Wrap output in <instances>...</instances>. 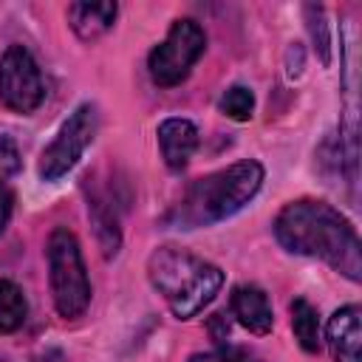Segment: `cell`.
Returning <instances> with one entry per match:
<instances>
[{
	"label": "cell",
	"mask_w": 362,
	"mask_h": 362,
	"mask_svg": "<svg viewBox=\"0 0 362 362\" xmlns=\"http://www.w3.org/2000/svg\"><path fill=\"white\" fill-rule=\"evenodd\" d=\"M274 238L291 255L320 257L351 283L362 280V243L356 226L331 204L300 198L274 218Z\"/></svg>",
	"instance_id": "6da1fadb"
},
{
	"label": "cell",
	"mask_w": 362,
	"mask_h": 362,
	"mask_svg": "<svg viewBox=\"0 0 362 362\" xmlns=\"http://www.w3.org/2000/svg\"><path fill=\"white\" fill-rule=\"evenodd\" d=\"M263 164L255 158H243L223 170L201 175L187 187L184 198L167 215V223L178 229H198L226 221L257 195V189L263 187Z\"/></svg>",
	"instance_id": "7a4b0ae2"
},
{
	"label": "cell",
	"mask_w": 362,
	"mask_h": 362,
	"mask_svg": "<svg viewBox=\"0 0 362 362\" xmlns=\"http://www.w3.org/2000/svg\"><path fill=\"white\" fill-rule=\"evenodd\" d=\"M147 277L178 320L201 314L223 286V272L215 263L178 246H158L147 260Z\"/></svg>",
	"instance_id": "3957f363"
},
{
	"label": "cell",
	"mask_w": 362,
	"mask_h": 362,
	"mask_svg": "<svg viewBox=\"0 0 362 362\" xmlns=\"http://www.w3.org/2000/svg\"><path fill=\"white\" fill-rule=\"evenodd\" d=\"M45 255H48V280H51L57 314L65 320L85 314L90 303V277H88L76 235L68 226H57L48 235Z\"/></svg>",
	"instance_id": "277c9868"
},
{
	"label": "cell",
	"mask_w": 362,
	"mask_h": 362,
	"mask_svg": "<svg viewBox=\"0 0 362 362\" xmlns=\"http://www.w3.org/2000/svg\"><path fill=\"white\" fill-rule=\"evenodd\" d=\"M204 48H206V34L204 28L189 20V17H181L170 25L164 42H158L150 57H147V71H150V79L158 85V88H175L181 85L192 65L204 57Z\"/></svg>",
	"instance_id": "5b68a950"
},
{
	"label": "cell",
	"mask_w": 362,
	"mask_h": 362,
	"mask_svg": "<svg viewBox=\"0 0 362 362\" xmlns=\"http://www.w3.org/2000/svg\"><path fill=\"white\" fill-rule=\"evenodd\" d=\"M99 130V110L93 102H82L74 107V113L62 122L59 133L54 136V141L42 150L37 173L42 181H59L68 170L76 167V161L82 158V153L90 147L93 136Z\"/></svg>",
	"instance_id": "8992f818"
},
{
	"label": "cell",
	"mask_w": 362,
	"mask_h": 362,
	"mask_svg": "<svg viewBox=\"0 0 362 362\" xmlns=\"http://www.w3.org/2000/svg\"><path fill=\"white\" fill-rule=\"evenodd\" d=\"M45 99L40 65L25 45H8L0 59V105L11 113H34Z\"/></svg>",
	"instance_id": "52a82bcc"
},
{
	"label": "cell",
	"mask_w": 362,
	"mask_h": 362,
	"mask_svg": "<svg viewBox=\"0 0 362 362\" xmlns=\"http://www.w3.org/2000/svg\"><path fill=\"white\" fill-rule=\"evenodd\" d=\"M328 351L334 362H362V311L359 305H342L328 320Z\"/></svg>",
	"instance_id": "ba28073f"
},
{
	"label": "cell",
	"mask_w": 362,
	"mask_h": 362,
	"mask_svg": "<svg viewBox=\"0 0 362 362\" xmlns=\"http://www.w3.org/2000/svg\"><path fill=\"white\" fill-rule=\"evenodd\" d=\"M229 305H232V317L252 334L263 337L272 331L274 325V314H272V303H269V294L255 286V283H240L232 288V297H229Z\"/></svg>",
	"instance_id": "9c48e42d"
},
{
	"label": "cell",
	"mask_w": 362,
	"mask_h": 362,
	"mask_svg": "<svg viewBox=\"0 0 362 362\" xmlns=\"http://www.w3.org/2000/svg\"><path fill=\"white\" fill-rule=\"evenodd\" d=\"M158 147L164 156V164L170 170H184L198 147V127L189 119H164L158 124Z\"/></svg>",
	"instance_id": "30bf717a"
},
{
	"label": "cell",
	"mask_w": 362,
	"mask_h": 362,
	"mask_svg": "<svg viewBox=\"0 0 362 362\" xmlns=\"http://www.w3.org/2000/svg\"><path fill=\"white\" fill-rule=\"evenodd\" d=\"M65 14H68V23H71L74 34L85 42H93L105 31L113 28L119 6L110 3V0H105V3H71Z\"/></svg>",
	"instance_id": "8fae6325"
},
{
	"label": "cell",
	"mask_w": 362,
	"mask_h": 362,
	"mask_svg": "<svg viewBox=\"0 0 362 362\" xmlns=\"http://www.w3.org/2000/svg\"><path fill=\"white\" fill-rule=\"evenodd\" d=\"M88 215H90V223L96 229V240L102 246V255L105 257H113L122 246V232H119V215L110 204L107 195H90L88 198Z\"/></svg>",
	"instance_id": "7c38bea8"
},
{
	"label": "cell",
	"mask_w": 362,
	"mask_h": 362,
	"mask_svg": "<svg viewBox=\"0 0 362 362\" xmlns=\"http://www.w3.org/2000/svg\"><path fill=\"white\" fill-rule=\"evenodd\" d=\"M291 331L305 354L320 351V314L305 297L291 300Z\"/></svg>",
	"instance_id": "4fadbf2b"
},
{
	"label": "cell",
	"mask_w": 362,
	"mask_h": 362,
	"mask_svg": "<svg viewBox=\"0 0 362 362\" xmlns=\"http://www.w3.org/2000/svg\"><path fill=\"white\" fill-rule=\"evenodd\" d=\"M28 314L23 288L14 280H0V334H14Z\"/></svg>",
	"instance_id": "5bb4252c"
},
{
	"label": "cell",
	"mask_w": 362,
	"mask_h": 362,
	"mask_svg": "<svg viewBox=\"0 0 362 362\" xmlns=\"http://www.w3.org/2000/svg\"><path fill=\"white\" fill-rule=\"evenodd\" d=\"M218 107H221L223 116H229V119H235V122H249V119H252V110H255V96H252L249 88L232 85V88L223 90Z\"/></svg>",
	"instance_id": "9a60e30c"
},
{
	"label": "cell",
	"mask_w": 362,
	"mask_h": 362,
	"mask_svg": "<svg viewBox=\"0 0 362 362\" xmlns=\"http://www.w3.org/2000/svg\"><path fill=\"white\" fill-rule=\"evenodd\" d=\"M305 17H308V31H311L314 48L320 51V62L328 65L331 62V34H328V23H325L322 6H305Z\"/></svg>",
	"instance_id": "2e32d148"
},
{
	"label": "cell",
	"mask_w": 362,
	"mask_h": 362,
	"mask_svg": "<svg viewBox=\"0 0 362 362\" xmlns=\"http://www.w3.org/2000/svg\"><path fill=\"white\" fill-rule=\"evenodd\" d=\"M189 362H260L255 351L243 348V345H218L212 351H201V354H192Z\"/></svg>",
	"instance_id": "e0dca14e"
},
{
	"label": "cell",
	"mask_w": 362,
	"mask_h": 362,
	"mask_svg": "<svg viewBox=\"0 0 362 362\" xmlns=\"http://www.w3.org/2000/svg\"><path fill=\"white\" fill-rule=\"evenodd\" d=\"M20 170V153L11 136H0V175H14Z\"/></svg>",
	"instance_id": "ac0fdd59"
},
{
	"label": "cell",
	"mask_w": 362,
	"mask_h": 362,
	"mask_svg": "<svg viewBox=\"0 0 362 362\" xmlns=\"http://www.w3.org/2000/svg\"><path fill=\"white\" fill-rule=\"evenodd\" d=\"M11 209H14V195H11L8 184L0 178V235L6 232V226L11 221Z\"/></svg>",
	"instance_id": "d6986e66"
},
{
	"label": "cell",
	"mask_w": 362,
	"mask_h": 362,
	"mask_svg": "<svg viewBox=\"0 0 362 362\" xmlns=\"http://www.w3.org/2000/svg\"><path fill=\"white\" fill-rule=\"evenodd\" d=\"M209 328H212V339H215L218 345H223L226 337H229V320H226L223 314H215V317L209 320Z\"/></svg>",
	"instance_id": "ffe728a7"
}]
</instances>
